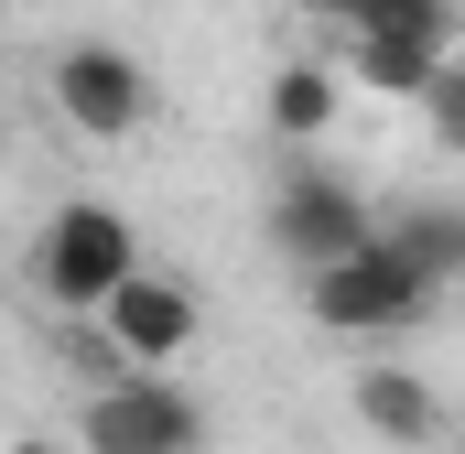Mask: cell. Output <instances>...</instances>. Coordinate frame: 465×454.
<instances>
[{
    "mask_svg": "<svg viewBox=\"0 0 465 454\" xmlns=\"http://www.w3.org/2000/svg\"><path fill=\"white\" fill-rule=\"evenodd\" d=\"M98 336H109L119 368H173V357H195V336H206V303H195V281H173V271H130L109 303L87 314Z\"/></svg>",
    "mask_w": 465,
    "mask_h": 454,
    "instance_id": "obj_6",
    "label": "cell"
},
{
    "mask_svg": "<svg viewBox=\"0 0 465 454\" xmlns=\"http://www.w3.org/2000/svg\"><path fill=\"white\" fill-rule=\"evenodd\" d=\"M422 119H433V141L465 163V54H444V65H433V87H422Z\"/></svg>",
    "mask_w": 465,
    "mask_h": 454,
    "instance_id": "obj_12",
    "label": "cell"
},
{
    "mask_svg": "<svg viewBox=\"0 0 465 454\" xmlns=\"http://www.w3.org/2000/svg\"><path fill=\"white\" fill-rule=\"evenodd\" d=\"M336 11L368 22V33H422V44H444V54L465 44V0H336Z\"/></svg>",
    "mask_w": 465,
    "mask_h": 454,
    "instance_id": "obj_11",
    "label": "cell"
},
{
    "mask_svg": "<svg viewBox=\"0 0 465 454\" xmlns=\"http://www.w3.org/2000/svg\"><path fill=\"white\" fill-rule=\"evenodd\" d=\"M379 238V206L357 195L347 173H325V163H292L282 173V195H271V249L292 260V271H325V260H347Z\"/></svg>",
    "mask_w": 465,
    "mask_h": 454,
    "instance_id": "obj_5",
    "label": "cell"
},
{
    "mask_svg": "<svg viewBox=\"0 0 465 454\" xmlns=\"http://www.w3.org/2000/svg\"><path fill=\"white\" fill-rule=\"evenodd\" d=\"M44 98H54V119L76 141H141L152 130V65L119 54V44H98V33H76V44H54Z\"/></svg>",
    "mask_w": 465,
    "mask_h": 454,
    "instance_id": "obj_3",
    "label": "cell"
},
{
    "mask_svg": "<svg viewBox=\"0 0 465 454\" xmlns=\"http://www.w3.org/2000/svg\"><path fill=\"white\" fill-rule=\"evenodd\" d=\"M390 238H401V249H411L444 292L465 281V206H401V217H390Z\"/></svg>",
    "mask_w": 465,
    "mask_h": 454,
    "instance_id": "obj_10",
    "label": "cell"
},
{
    "mask_svg": "<svg viewBox=\"0 0 465 454\" xmlns=\"http://www.w3.org/2000/svg\"><path fill=\"white\" fill-rule=\"evenodd\" d=\"M347 411L379 433V444H433L444 433V400H433V379L422 368H401V357H368L347 379Z\"/></svg>",
    "mask_w": 465,
    "mask_h": 454,
    "instance_id": "obj_7",
    "label": "cell"
},
{
    "mask_svg": "<svg viewBox=\"0 0 465 454\" xmlns=\"http://www.w3.org/2000/svg\"><path fill=\"white\" fill-rule=\"evenodd\" d=\"M76 444L87 454H195L206 444V400L173 390L163 368H119L109 390L76 411Z\"/></svg>",
    "mask_w": 465,
    "mask_h": 454,
    "instance_id": "obj_4",
    "label": "cell"
},
{
    "mask_svg": "<svg viewBox=\"0 0 465 454\" xmlns=\"http://www.w3.org/2000/svg\"><path fill=\"white\" fill-rule=\"evenodd\" d=\"M433 65H444V44H422V33H368V22H347V76L368 87V98H411V109H422Z\"/></svg>",
    "mask_w": 465,
    "mask_h": 454,
    "instance_id": "obj_8",
    "label": "cell"
},
{
    "mask_svg": "<svg viewBox=\"0 0 465 454\" xmlns=\"http://www.w3.org/2000/svg\"><path fill=\"white\" fill-rule=\"evenodd\" d=\"M130 271H141V227L119 217L109 195H65L44 217V238H33V292L54 314H98Z\"/></svg>",
    "mask_w": 465,
    "mask_h": 454,
    "instance_id": "obj_2",
    "label": "cell"
},
{
    "mask_svg": "<svg viewBox=\"0 0 465 454\" xmlns=\"http://www.w3.org/2000/svg\"><path fill=\"white\" fill-rule=\"evenodd\" d=\"M444 303V281L379 227L368 249H347V260H325V271H303V314L325 325V336H357V346H379V336H411L422 314Z\"/></svg>",
    "mask_w": 465,
    "mask_h": 454,
    "instance_id": "obj_1",
    "label": "cell"
},
{
    "mask_svg": "<svg viewBox=\"0 0 465 454\" xmlns=\"http://www.w3.org/2000/svg\"><path fill=\"white\" fill-rule=\"evenodd\" d=\"M0 454H87V444H44V433H22V444H0Z\"/></svg>",
    "mask_w": 465,
    "mask_h": 454,
    "instance_id": "obj_13",
    "label": "cell"
},
{
    "mask_svg": "<svg viewBox=\"0 0 465 454\" xmlns=\"http://www.w3.org/2000/svg\"><path fill=\"white\" fill-rule=\"evenodd\" d=\"M336 65L325 54H292V65H271V87H260V119H271V141H325L336 130Z\"/></svg>",
    "mask_w": 465,
    "mask_h": 454,
    "instance_id": "obj_9",
    "label": "cell"
}]
</instances>
